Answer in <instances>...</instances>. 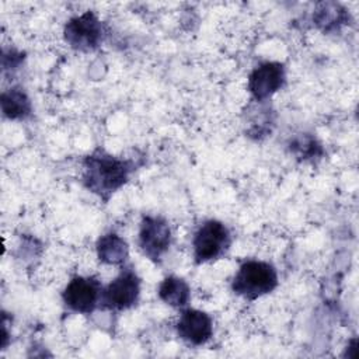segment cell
<instances>
[{"instance_id": "cell-1", "label": "cell", "mask_w": 359, "mask_h": 359, "mask_svg": "<svg viewBox=\"0 0 359 359\" xmlns=\"http://www.w3.org/2000/svg\"><path fill=\"white\" fill-rule=\"evenodd\" d=\"M130 171L129 161L98 150L83 161V182L87 189L107 199L128 181Z\"/></svg>"}, {"instance_id": "cell-2", "label": "cell", "mask_w": 359, "mask_h": 359, "mask_svg": "<svg viewBox=\"0 0 359 359\" xmlns=\"http://www.w3.org/2000/svg\"><path fill=\"white\" fill-rule=\"evenodd\" d=\"M276 286V269L269 262L257 259L243 262L231 282L233 292L247 300H254L271 293Z\"/></svg>"}, {"instance_id": "cell-3", "label": "cell", "mask_w": 359, "mask_h": 359, "mask_svg": "<svg viewBox=\"0 0 359 359\" xmlns=\"http://www.w3.org/2000/svg\"><path fill=\"white\" fill-rule=\"evenodd\" d=\"M229 229L219 220H206L196 230L192 241L196 264L209 262L222 257L230 247Z\"/></svg>"}, {"instance_id": "cell-4", "label": "cell", "mask_w": 359, "mask_h": 359, "mask_svg": "<svg viewBox=\"0 0 359 359\" xmlns=\"http://www.w3.org/2000/svg\"><path fill=\"white\" fill-rule=\"evenodd\" d=\"M140 294V279L132 268H125L102 290L101 303L109 310H126L136 304Z\"/></svg>"}, {"instance_id": "cell-5", "label": "cell", "mask_w": 359, "mask_h": 359, "mask_svg": "<svg viewBox=\"0 0 359 359\" xmlns=\"http://www.w3.org/2000/svg\"><path fill=\"white\" fill-rule=\"evenodd\" d=\"M102 287L94 276H76L62 293L63 303L76 313L90 314L101 303Z\"/></svg>"}, {"instance_id": "cell-6", "label": "cell", "mask_w": 359, "mask_h": 359, "mask_svg": "<svg viewBox=\"0 0 359 359\" xmlns=\"http://www.w3.org/2000/svg\"><path fill=\"white\" fill-rule=\"evenodd\" d=\"M65 41L77 50L95 49L102 39V27L94 13L86 11L73 17L65 25Z\"/></svg>"}, {"instance_id": "cell-7", "label": "cell", "mask_w": 359, "mask_h": 359, "mask_svg": "<svg viewBox=\"0 0 359 359\" xmlns=\"http://www.w3.org/2000/svg\"><path fill=\"white\" fill-rule=\"evenodd\" d=\"M171 244V229L158 216H146L140 223L139 247L151 261H160Z\"/></svg>"}, {"instance_id": "cell-8", "label": "cell", "mask_w": 359, "mask_h": 359, "mask_svg": "<svg viewBox=\"0 0 359 359\" xmlns=\"http://www.w3.org/2000/svg\"><path fill=\"white\" fill-rule=\"evenodd\" d=\"M285 83V67L279 62H264L248 77V90L255 101H265Z\"/></svg>"}, {"instance_id": "cell-9", "label": "cell", "mask_w": 359, "mask_h": 359, "mask_svg": "<svg viewBox=\"0 0 359 359\" xmlns=\"http://www.w3.org/2000/svg\"><path fill=\"white\" fill-rule=\"evenodd\" d=\"M177 334L185 342L199 346L206 344L213 334V321L209 314L196 309H187L177 321Z\"/></svg>"}, {"instance_id": "cell-10", "label": "cell", "mask_w": 359, "mask_h": 359, "mask_svg": "<svg viewBox=\"0 0 359 359\" xmlns=\"http://www.w3.org/2000/svg\"><path fill=\"white\" fill-rule=\"evenodd\" d=\"M128 251L126 241L115 233L104 234L97 241V255L101 262L108 265L123 264L128 258Z\"/></svg>"}, {"instance_id": "cell-11", "label": "cell", "mask_w": 359, "mask_h": 359, "mask_svg": "<svg viewBox=\"0 0 359 359\" xmlns=\"http://www.w3.org/2000/svg\"><path fill=\"white\" fill-rule=\"evenodd\" d=\"M158 297L172 307H184L189 302L191 290L184 279L167 276L158 286Z\"/></svg>"}, {"instance_id": "cell-12", "label": "cell", "mask_w": 359, "mask_h": 359, "mask_svg": "<svg viewBox=\"0 0 359 359\" xmlns=\"http://www.w3.org/2000/svg\"><path fill=\"white\" fill-rule=\"evenodd\" d=\"M1 111L10 119H24L31 114V101L21 88H10L1 94Z\"/></svg>"}, {"instance_id": "cell-13", "label": "cell", "mask_w": 359, "mask_h": 359, "mask_svg": "<svg viewBox=\"0 0 359 359\" xmlns=\"http://www.w3.org/2000/svg\"><path fill=\"white\" fill-rule=\"evenodd\" d=\"M345 17V10H342L338 4L327 3L317 10V13L314 14V21L323 31H331L344 24Z\"/></svg>"}, {"instance_id": "cell-14", "label": "cell", "mask_w": 359, "mask_h": 359, "mask_svg": "<svg viewBox=\"0 0 359 359\" xmlns=\"http://www.w3.org/2000/svg\"><path fill=\"white\" fill-rule=\"evenodd\" d=\"M290 151L299 158H311L321 153L320 144L311 136H300L290 143Z\"/></svg>"}]
</instances>
